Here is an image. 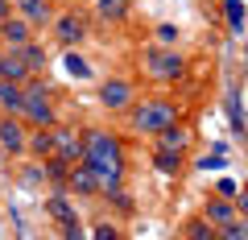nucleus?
I'll return each mask as SVG.
<instances>
[{
    "mask_svg": "<svg viewBox=\"0 0 248 240\" xmlns=\"http://www.w3.org/2000/svg\"><path fill=\"white\" fill-rule=\"evenodd\" d=\"M4 17H13V0H0V21Z\"/></svg>",
    "mask_w": 248,
    "mask_h": 240,
    "instance_id": "28",
    "label": "nucleus"
},
{
    "mask_svg": "<svg viewBox=\"0 0 248 240\" xmlns=\"http://www.w3.org/2000/svg\"><path fill=\"white\" fill-rule=\"evenodd\" d=\"M13 9H17L33 29H42V25H50V21H54L58 4H50V0H13Z\"/></svg>",
    "mask_w": 248,
    "mask_h": 240,
    "instance_id": "13",
    "label": "nucleus"
},
{
    "mask_svg": "<svg viewBox=\"0 0 248 240\" xmlns=\"http://www.w3.org/2000/svg\"><path fill=\"white\" fill-rule=\"evenodd\" d=\"M95 236H99V240H116L120 232H116V228H108V224H104V228H95Z\"/></svg>",
    "mask_w": 248,
    "mask_h": 240,
    "instance_id": "27",
    "label": "nucleus"
},
{
    "mask_svg": "<svg viewBox=\"0 0 248 240\" xmlns=\"http://www.w3.org/2000/svg\"><path fill=\"white\" fill-rule=\"evenodd\" d=\"M21 104H25V91H21V83L0 79V112L17 116V112H21Z\"/></svg>",
    "mask_w": 248,
    "mask_h": 240,
    "instance_id": "18",
    "label": "nucleus"
},
{
    "mask_svg": "<svg viewBox=\"0 0 248 240\" xmlns=\"http://www.w3.org/2000/svg\"><path fill=\"white\" fill-rule=\"evenodd\" d=\"M178 37H182V29H178V25H157V42L161 46H174Z\"/></svg>",
    "mask_w": 248,
    "mask_h": 240,
    "instance_id": "24",
    "label": "nucleus"
},
{
    "mask_svg": "<svg viewBox=\"0 0 248 240\" xmlns=\"http://www.w3.org/2000/svg\"><path fill=\"white\" fill-rule=\"evenodd\" d=\"M153 145H157V149H178V153H186V149H190V128H186L182 120H174V125H166L161 133H153Z\"/></svg>",
    "mask_w": 248,
    "mask_h": 240,
    "instance_id": "14",
    "label": "nucleus"
},
{
    "mask_svg": "<svg viewBox=\"0 0 248 240\" xmlns=\"http://www.w3.org/2000/svg\"><path fill=\"white\" fill-rule=\"evenodd\" d=\"M174 120H182V108H178L174 99H166V96L133 99V108H128V125H133L137 133H145V137L161 133V128L174 125Z\"/></svg>",
    "mask_w": 248,
    "mask_h": 240,
    "instance_id": "1",
    "label": "nucleus"
},
{
    "mask_svg": "<svg viewBox=\"0 0 248 240\" xmlns=\"http://www.w3.org/2000/svg\"><path fill=\"white\" fill-rule=\"evenodd\" d=\"M236 215H244V220H248V187L236 191Z\"/></svg>",
    "mask_w": 248,
    "mask_h": 240,
    "instance_id": "26",
    "label": "nucleus"
},
{
    "mask_svg": "<svg viewBox=\"0 0 248 240\" xmlns=\"http://www.w3.org/2000/svg\"><path fill=\"white\" fill-rule=\"evenodd\" d=\"M228 21H232V29L240 33V25H244V9H240L236 0H228Z\"/></svg>",
    "mask_w": 248,
    "mask_h": 240,
    "instance_id": "25",
    "label": "nucleus"
},
{
    "mask_svg": "<svg viewBox=\"0 0 248 240\" xmlns=\"http://www.w3.org/2000/svg\"><path fill=\"white\" fill-rule=\"evenodd\" d=\"M50 4H58V9H62V4H71V0H50Z\"/></svg>",
    "mask_w": 248,
    "mask_h": 240,
    "instance_id": "29",
    "label": "nucleus"
},
{
    "mask_svg": "<svg viewBox=\"0 0 248 240\" xmlns=\"http://www.w3.org/2000/svg\"><path fill=\"white\" fill-rule=\"evenodd\" d=\"M29 42H33V25L13 9V17L0 21V46H17V50H21V46H29Z\"/></svg>",
    "mask_w": 248,
    "mask_h": 240,
    "instance_id": "10",
    "label": "nucleus"
},
{
    "mask_svg": "<svg viewBox=\"0 0 248 240\" xmlns=\"http://www.w3.org/2000/svg\"><path fill=\"white\" fill-rule=\"evenodd\" d=\"M215 240H248V220L236 215V220L219 224V228H215Z\"/></svg>",
    "mask_w": 248,
    "mask_h": 240,
    "instance_id": "21",
    "label": "nucleus"
},
{
    "mask_svg": "<svg viewBox=\"0 0 248 240\" xmlns=\"http://www.w3.org/2000/svg\"><path fill=\"white\" fill-rule=\"evenodd\" d=\"M79 137H83V161H124V141L116 133L87 125L79 128Z\"/></svg>",
    "mask_w": 248,
    "mask_h": 240,
    "instance_id": "5",
    "label": "nucleus"
},
{
    "mask_svg": "<svg viewBox=\"0 0 248 240\" xmlns=\"http://www.w3.org/2000/svg\"><path fill=\"white\" fill-rule=\"evenodd\" d=\"M25 153H29V158H37V161L50 158V153H54V133H50V128H33V133H29Z\"/></svg>",
    "mask_w": 248,
    "mask_h": 240,
    "instance_id": "19",
    "label": "nucleus"
},
{
    "mask_svg": "<svg viewBox=\"0 0 248 240\" xmlns=\"http://www.w3.org/2000/svg\"><path fill=\"white\" fill-rule=\"evenodd\" d=\"M203 220L215 224V228H219V224H228V220H236V199H228V195H211V199L203 203Z\"/></svg>",
    "mask_w": 248,
    "mask_h": 240,
    "instance_id": "15",
    "label": "nucleus"
},
{
    "mask_svg": "<svg viewBox=\"0 0 248 240\" xmlns=\"http://www.w3.org/2000/svg\"><path fill=\"white\" fill-rule=\"evenodd\" d=\"M91 17L99 25H124L133 17V0H91Z\"/></svg>",
    "mask_w": 248,
    "mask_h": 240,
    "instance_id": "9",
    "label": "nucleus"
},
{
    "mask_svg": "<svg viewBox=\"0 0 248 240\" xmlns=\"http://www.w3.org/2000/svg\"><path fill=\"white\" fill-rule=\"evenodd\" d=\"M50 133H54V153H58V158H66L71 166H75V161H83V137H79V128L54 120Z\"/></svg>",
    "mask_w": 248,
    "mask_h": 240,
    "instance_id": "8",
    "label": "nucleus"
},
{
    "mask_svg": "<svg viewBox=\"0 0 248 240\" xmlns=\"http://www.w3.org/2000/svg\"><path fill=\"white\" fill-rule=\"evenodd\" d=\"M29 63H25V54L17 50V46H0V79H13V83H25L29 79Z\"/></svg>",
    "mask_w": 248,
    "mask_h": 240,
    "instance_id": "12",
    "label": "nucleus"
},
{
    "mask_svg": "<svg viewBox=\"0 0 248 240\" xmlns=\"http://www.w3.org/2000/svg\"><path fill=\"white\" fill-rule=\"evenodd\" d=\"M62 63H66V71H71L75 79H91V66L83 63V54L75 50V46H71V50H66V58H62Z\"/></svg>",
    "mask_w": 248,
    "mask_h": 240,
    "instance_id": "23",
    "label": "nucleus"
},
{
    "mask_svg": "<svg viewBox=\"0 0 248 240\" xmlns=\"http://www.w3.org/2000/svg\"><path fill=\"white\" fill-rule=\"evenodd\" d=\"M182 236L186 240H215V224H207L203 215H195V220L182 224Z\"/></svg>",
    "mask_w": 248,
    "mask_h": 240,
    "instance_id": "20",
    "label": "nucleus"
},
{
    "mask_svg": "<svg viewBox=\"0 0 248 240\" xmlns=\"http://www.w3.org/2000/svg\"><path fill=\"white\" fill-rule=\"evenodd\" d=\"M50 33H54V42H58L62 50L83 46V42H87V33H91V17H87V13H79V9H66V4H62V9L54 13V21H50Z\"/></svg>",
    "mask_w": 248,
    "mask_h": 240,
    "instance_id": "4",
    "label": "nucleus"
},
{
    "mask_svg": "<svg viewBox=\"0 0 248 240\" xmlns=\"http://www.w3.org/2000/svg\"><path fill=\"white\" fill-rule=\"evenodd\" d=\"M25 145H29L25 120H21V116L0 112V149L9 153V158H25Z\"/></svg>",
    "mask_w": 248,
    "mask_h": 240,
    "instance_id": "7",
    "label": "nucleus"
},
{
    "mask_svg": "<svg viewBox=\"0 0 248 240\" xmlns=\"http://www.w3.org/2000/svg\"><path fill=\"white\" fill-rule=\"evenodd\" d=\"M46 215H54L58 224L75 215V203H71V191H66V187H54V195L46 199Z\"/></svg>",
    "mask_w": 248,
    "mask_h": 240,
    "instance_id": "17",
    "label": "nucleus"
},
{
    "mask_svg": "<svg viewBox=\"0 0 248 240\" xmlns=\"http://www.w3.org/2000/svg\"><path fill=\"white\" fill-rule=\"evenodd\" d=\"M141 71L149 75L153 83H178L186 79V71H190V63H186V54L178 50V46H145L141 50Z\"/></svg>",
    "mask_w": 248,
    "mask_h": 240,
    "instance_id": "3",
    "label": "nucleus"
},
{
    "mask_svg": "<svg viewBox=\"0 0 248 240\" xmlns=\"http://www.w3.org/2000/svg\"><path fill=\"white\" fill-rule=\"evenodd\" d=\"M66 191L79 195V199H95L99 195V182H95V174H91L87 161H75V166H71V174H66Z\"/></svg>",
    "mask_w": 248,
    "mask_h": 240,
    "instance_id": "11",
    "label": "nucleus"
},
{
    "mask_svg": "<svg viewBox=\"0 0 248 240\" xmlns=\"http://www.w3.org/2000/svg\"><path fill=\"white\" fill-rule=\"evenodd\" d=\"M153 170H157V174L178 178V174L186 170V153H178V149H157V145H153Z\"/></svg>",
    "mask_w": 248,
    "mask_h": 240,
    "instance_id": "16",
    "label": "nucleus"
},
{
    "mask_svg": "<svg viewBox=\"0 0 248 240\" xmlns=\"http://www.w3.org/2000/svg\"><path fill=\"white\" fill-rule=\"evenodd\" d=\"M21 91H25V104H21V120H25V128H50L54 120H58V108H54V87L50 83H42L37 75H29L25 83H21Z\"/></svg>",
    "mask_w": 248,
    "mask_h": 240,
    "instance_id": "2",
    "label": "nucleus"
},
{
    "mask_svg": "<svg viewBox=\"0 0 248 240\" xmlns=\"http://www.w3.org/2000/svg\"><path fill=\"white\" fill-rule=\"evenodd\" d=\"M21 54H25V63H29V71H33V75H42L46 63H50V58H46V46H37V37L29 46H21Z\"/></svg>",
    "mask_w": 248,
    "mask_h": 240,
    "instance_id": "22",
    "label": "nucleus"
},
{
    "mask_svg": "<svg viewBox=\"0 0 248 240\" xmlns=\"http://www.w3.org/2000/svg\"><path fill=\"white\" fill-rule=\"evenodd\" d=\"M137 99V83L133 79H108L99 83V104L108 108V112H128Z\"/></svg>",
    "mask_w": 248,
    "mask_h": 240,
    "instance_id": "6",
    "label": "nucleus"
}]
</instances>
